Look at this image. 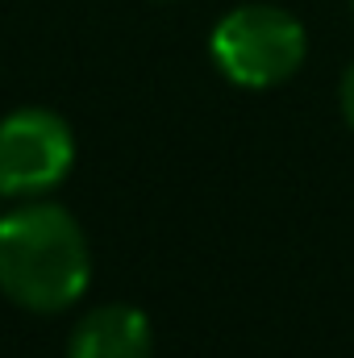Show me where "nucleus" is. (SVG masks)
Segmentation results:
<instances>
[{
    "label": "nucleus",
    "mask_w": 354,
    "mask_h": 358,
    "mask_svg": "<svg viewBox=\"0 0 354 358\" xmlns=\"http://www.w3.org/2000/svg\"><path fill=\"white\" fill-rule=\"evenodd\" d=\"M88 238L63 204L29 200L0 213V292L17 308L63 313L88 292Z\"/></svg>",
    "instance_id": "obj_1"
},
{
    "label": "nucleus",
    "mask_w": 354,
    "mask_h": 358,
    "mask_svg": "<svg viewBox=\"0 0 354 358\" xmlns=\"http://www.w3.org/2000/svg\"><path fill=\"white\" fill-rule=\"evenodd\" d=\"M217 71L238 88H275L304 63V25L279 4H242L208 38Z\"/></svg>",
    "instance_id": "obj_2"
},
{
    "label": "nucleus",
    "mask_w": 354,
    "mask_h": 358,
    "mask_svg": "<svg viewBox=\"0 0 354 358\" xmlns=\"http://www.w3.org/2000/svg\"><path fill=\"white\" fill-rule=\"evenodd\" d=\"M76 163V134L50 108H17L0 121V196L34 200Z\"/></svg>",
    "instance_id": "obj_3"
},
{
    "label": "nucleus",
    "mask_w": 354,
    "mask_h": 358,
    "mask_svg": "<svg viewBox=\"0 0 354 358\" xmlns=\"http://www.w3.org/2000/svg\"><path fill=\"white\" fill-rule=\"evenodd\" d=\"M155 334L134 304H104L71 329L67 358H150Z\"/></svg>",
    "instance_id": "obj_4"
},
{
    "label": "nucleus",
    "mask_w": 354,
    "mask_h": 358,
    "mask_svg": "<svg viewBox=\"0 0 354 358\" xmlns=\"http://www.w3.org/2000/svg\"><path fill=\"white\" fill-rule=\"evenodd\" d=\"M338 100H342V117H346V125L354 129V63L346 67V76H342V88H338Z\"/></svg>",
    "instance_id": "obj_5"
}]
</instances>
